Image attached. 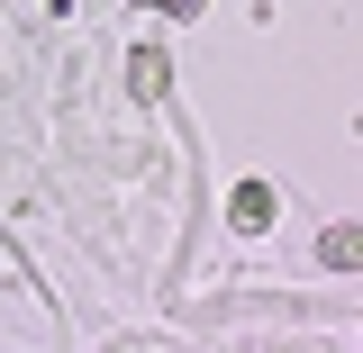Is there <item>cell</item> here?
Masks as SVG:
<instances>
[{"label":"cell","mask_w":363,"mask_h":353,"mask_svg":"<svg viewBox=\"0 0 363 353\" xmlns=\"http://www.w3.org/2000/svg\"><path fill=\"white\" fill-rule=\"evenodd\" d=\"M272 218V190L264 181H245V190H236V226H264Z\"/></svg>","instance_id":"1"}]
</instances>
